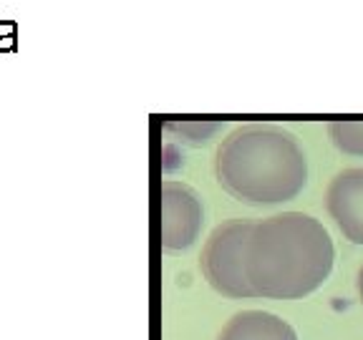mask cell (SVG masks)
<instances>
[{
	"mask_svg": "<svg viewBox=\"0 0 363 340\" xmlns=\"http://www.w3.org/2000/svg\"><path fill=\"white\" fill-rule=\"evenodd\" d=\"M333 260L335 247L328 230L303 212L252 222L245 242V278L255 298H306L328 280Z\"/></svg>",
	"mask_w": 363,
	"mask_h": 340,
	"instance_id": "obj_1",
	"label": "cell"
},
{
	"mask_svg": "<svg viewBox=\"0 0 363 340\" xmlns=\"http://www.w3.org/2000/svg\"><path fill=\"white\" fill-rule=\"evenodd\" d=\"M217 179L247 204H283L308 184V159L295 136L278 126H242L217 149Z\"/></svg>",
	"mask_w": 363,
	"mask_h": 340,
	"instance_id": "obj_2",
	"label": "cell"
},
{
	"mask_svg": "<svg viewBox=\"0 0 363 340\" xmlns=\"http://www.w3.org/2000/svg\"><path fill=\"white\" fill-rule=\"evenodd\" d=\"M252 222H227L217 227L212 237L207 239L202 255V270L217 293L242 300V298H255L245 278V242H247Z\"/></svg>",
	"mask_w": 363,
	"mask_h": 340,
	"instance_id": "obj_3",
	"label": "cell"
},
{
	"mask_svg": "<svg viewBox=\"0 0 363 340\" xmlns=\"http://www.w3.org/2000/svg\"><path fill=\"white\" fill-rule=\"evenodd\" d=\"M202 230V204L192 189L177 181L162 184V244L187 249Z\"/></svg>",
	"mask_w": 363,
	"mask_h": 340,
	"instance_id": "obj_4",
	"label": "cell"
},
{
	"mask_svg": "<svg viewBox=\"0 0 363 340\" xmlns=\"http://www.w3.org/2000/svg\"><path fill=\"white\" fill-rule=\"evenodd\" d=\"M325 210L348 242L363 244V166L343 169L330 179Z\"/></svg>",
	"mask_w": 363,
	"mask_h": 340,
	"instance_id": "obj_5",
	"label": "cell"
},
{
	"mask_svg": "<svg viewBox=\"0 0 363 340\" xmlns=\"http://www.w3.org/2000/svg\"><path fill=\"white\" fill-rule=\"evenodd\" d=\"M217 340H298V333L272 312L245 310L222 328Z\"/></svg>",
	"mask_w": 363,
	"mask_h": 340,
	"instance_id": "obj_6",
	"label": "cell"
},
{
	"mask_svg": "<svg viewBox=\"0 0 363 340\" xmlns=\"http://www.w3.org/2000/svg\"><path fill=\"white\" fill-rule=\"evenodd\" d=\"M328 136L338 152L363 157V121H330Z\"/></svg>",
	"mask_w": 363,
	"mask_h": 340,
	"instance_id": "obj_7",
	"label": "cell"
},
{
	"mask_svg": "<svg viewBox=\"0 0 363 340\" xmlns=\"http://www.w3.org/2000/svg\"><path fill=\"white\" fill-rule=\"evenodd\" d=\"M220 129V124H169V131H179V134H187L189 142L192 144H204L207 142V136L215 134Z\"/></svg>",
	"mask_w": 363,
	"mask_h": 340,
	"instance_id": "obj_8",
	"label": "cell"
},
{
	"mask_svg": "<svg viewBox=\"0 0 363 340\" xmlns=\"http://www.w3.org/2000/svg\"><path fill=\"white\" fill-rule=\"evenodd\" d=\"M358 293H361V300H363V267L358 270Z\"/></svg>",
	"mask_w": 363,
	"mask_h": 340,
	"instance_id": "obj_9",
	"label": "cell"
}]
</instances>
